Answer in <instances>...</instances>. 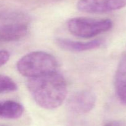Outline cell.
I'll return each mask as SVG.
<instances>
[{
  "instance_id": "3",
  "label": "cell",
  "mask_w": 126,
  "mask_h": 126,
  "mask_svg": "<svg viewBox=\"0 0 126 126\" xmlns=\"http://www.w3.org/2000/svg\"><path fill=\"white\" fill-rule=\"evenodd\" d=\"M29 23L28 17L22 12L5 14L0 18V43L17 42L24 38Z\"/></svg>"
},
{
  "instance_id": "4",
  "label": "cell",
  "mask_w": 126,
  "mask_h": 126,
  "mask_svg": "<svg viewBox=\"0 0 126 126\" xmlns=\"http://www.w3.org/2000/svg\"><path fill=\"white\" fill-rule=\"evenodd\" d=\"M113 27L110 19H97L88 17H75L67 22V28L71 34L84 38H91L104 32Z\"/></svg>"
},
{
  "instance_id": "6",
  "label": "cell",
  "mask_w": 126,
  "mask_h": 126,
  "mask_svg": "<svg viewBox=\"0 0 126 126\" xmlns=\"http://www.w3.org/2000/svg\"><path fill=\"white\" fill-rule=\"evenodd\" d=\"M97 97L89 90L78 91L71 95L68 101V107L73 112L82 114L90 112L95 106Z\"/></svg>"
},
{
  "instance_id": "12",
  "label": "cell",
  "mask_w": 126,
  "mask_h": 126,
  "mask_svg": "<svg viewBox=\"0 0 126 126\" xmlns=\"http://www.w3.org/2000/svg\"><path fill=\"white\" fill-rule=\"evenodd\" d=\"M105 126H126V124L121 121H113L107 123Z\"/></svg>"
},
{
  "instance_id": "9",
  "label": "cell",
  "mask_w": 126,
  "mask_h": 126,
  "mask_svg": "<svg viewBox=\"0 0 126 126\" xmlns=\"http://www.w3.org/2000/svg\"><path fill=\"white\" fill-rule=\"evenodd\" d=\"M24 111L23 105L12 100H0V118L16 119L22 116Z\"/></svg>"
},
{
  "instance_id": "8",
  "label": "cell",
  "mask_w": 126,
  "mask_h": 126,
  "mask_svg": "<svg viewBox=\"0 0 126 126\" xmlns=\"http://www.w3.org/2000/svg\"><path fill=\"white\" fill-rule=\"evenodd\" d=\"M114 87L119 100L126 105V55L122 57L118 64L114 76Z\"/></svg>"
},
{
  "instance_id": "7",
  "label": "cell",
  "mask_w": 126,
  "mask_h": 126,
  "mask_svg": "<svg viewBox=\"0 0 126 126\" xmlns=\"http://www.w3.org/2000/svg\"><path fill=\"white\" fill-rule=\"evenodd\" d=\"M55 42L58 46L63 50L73 53H79L100 48L103 44L104 41L102 39H96L89 42H82L66 38H58Z\"/></svg>"
},
{
  "instance_id": "1",
  "label": "cell",
  "mask_w": 126,
  "mask_h": 126,
  "mask_svg": "<svg viewBox=\"0 0 126 126\" xmlns=\"http://www.w3.org/2000/svg\"><path fill=\"white\" fill-rule=\"evenodd\" d=\"M27 88L35 102L46 109H54L61 106L67 94L66 80L57 71L29 79Z\"/></svg>"
},
{
  "instance_id": "10",
  "label": "cell",
  "mask_w": 126,
  "mask_h": 126,
  "mask_svg": "<svg viewBox=\"0 0 126 126\" xmlns=\"http://www.w3.org/2000/svg\"><path fill=\"white\" fill-rule=\"evenodd\" d=\"M17 89V84L11 77L0 74V94L12 92Z\"/></svg>"
},
{
  "instance_id": "2",
  "label": "cell",
  "mask_w": 126,
  "mask_h": 126,
  "mask_svg": "<svg viewBox=\"0 0 126 126\" xmlns=\"http://www.w3.org/2000/svg\"><path fill=\"white\" fill-rule=\"evenodd\" d=\"M57 63L50 53L34 51L22 57L17 62V69L21 75L31 79L56 72Z\"/></svg>"
},
{
  "instance_id": "5",
  "label": "cell",
  "mask_w": 126,
  "mask_h": 126,
  "mask_svg": "<svg viewBox=\"0 0 126 126\" xmlns=\"http://www.w3.org/2000/svg\"><path fill=\"white\" fill-rule=\"evenodd\" d=\"M126 6V0H79L77 8L86 13L102 14L123 9Z\"/></svg>"
},
{
  "instance_id": "11",
  "label": "cell",
  "mask_w": 126,
  "mask_h": 126,
  "mask_svg": "<svg viewBox=\"0 0 126 126\" xmlns=\"http://www.w3.org/2000/svg\"><path fill=\"white\" fill-rule=\"evenodd\" d=\"M10 54L8 51L5 50H0V67L6 64L9 59Z\"/></svg>"
}]
</instances>
